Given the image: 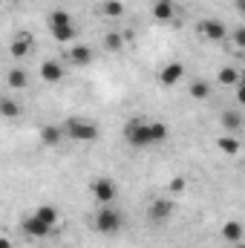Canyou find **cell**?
Returning a JSON list of instances; mask_svg holds the SVG:
<instances>
[{"instance_id": "cell-10", "label": "cell", "mask_w": 245, "mask_h": 248, "mask_svg": "<svg viewBox=\"0 0 245 248\" xmlns=\"http://www.w3.org/2000/svg\"><path fill=\"white\" fill-rule=\"evenodd\" d=\"M41 75H44L46 81H52V84H55V81H61V78H63V69H61V63H58V61H44V63H41Z\"/></svg>"}, {"instance_id": "cell-24", "label": "cell", "mask_w": 245, "mask_h": 248, "mask_svg": "<svg viewBox=\"0 0 245 248\" xmlns=\"http://www.w3.org/2000/svg\"><path fill=\"white\" fill-rule=\"evenodd\" d=\"M222 127L225 130H240V116L237 113H222Z\"/></svg>"}, {"instance_id": "cell-22", "label": "cell", "mask_w": 245, "mask_h": 248, "mask_svg": "<svg viewBox=\"0 0 245 248\" xmlns=\"http://www.w3.org/2000/svg\"><path fill=\"white\" fill-rule=\"evenodd\" d=\"M0 113H3L6 119H15V116H17L20 110H17V104H15L12 98H3V101H0Z\"/></svg>"}, {"instance_id": "cell-13", "label": "cell", "mask_w": 245, "mask_h": 248, "mask_svg": "<svg viewBox=\"0 0 245 248\" xmlns=\"http://www.w3.org/2000/svg\"><path fill=\"white\" fill-rule=\"evenodd\" d=\"M216 81H219V84H225V87L240 84V72H237L234 66H222V69H219V75H216Z\"/></svg>"}, {"instance_id": "cell-30", "label": "cell", "mask_w": 245, "mask_h": 248, "mask_svg": "<svg viewBox=\"0 0 245 248\" xmlns=\"http://www.w3.org/2000/svg\"><path fill=\"white\" fill-rule=\"evenodd\" d=\"M237 248H245V243H237Z\"/></svg>"}, {"instance_id": "cell-15", "label": "cell", "mask_w": 245, "mask_h": 248, "mask_svg": "<svg viewBox=\"0 0 245 248\" xmlns=\"http://www.w3.org/2000/svg\"><path fill=\"white\" fill-rule=\"evenodd\" d=\"M190 95H193L196 101L208 98V95H211V84H208V81H193V84H190Z\"/></svg>"}, {"instance_id": "cell-11", "label": "cell", "mask_w": 245, "mask_h": 248, "mask_svg": "<svg viewBox=\"0 0 245 248\" xmlns=\"http://www.w3.org/2000/svg\"><path fill=\"white\" fill-rule=\"evenodd\" d=\"M153 17H156V20H170V17H173V3H170V0H156Z\"/></svg>"}, {"instance_id": "cell-12", "label": "cell", "mask_w": 245, "mask_h": 248, "mask_svg": "<svg viewBox=\"0 0 245 248\" xmlns=\"http://www.w3.org/2000/svg\"><path fill=\"white\" fill-rule=\"evenodd\" d=\"M69 61L78 63V66H84V63L92 61V52H90L87 46H72V49H69Z\"/></svg>"}, {"instance_id": "cell-14", "label": "cell", "mask_w": 245, "mask_h": 248, "mask_svg": "<svg viewBox=\"0 0 245 248\" xmlns=\"http://www.w3.org/2000/svg\"><path fill=\"white\" fill-rule=\"evenodd\" d=\"M49 29H58V26H69L72 20H69V12H63V9H55L52 15H49Z\"/></svg>"}, {"instance_id": "cell-8", "label": "cell", "mask_w": 245, "mask_h": 248, "mask_svg": "<svg viewBox=\"0 0 245 248\" xmlns=\"http://www.w3.org/2000/svg\"><path fill=\"white\" fill-rule=\"evenodd\" d=\"M222 237L228 240V243H243V222H237V219H228L225 225H222Z\"/></svg>"}, {"instance_id": "cell-16", "label": "cell", "mask_w": 245, "mask_h": 248, "mask_svg": "<svg viewBox=\"0 0 245 248\" xmlns=\"http://www.w3.org/2000/svg\"><path fill=\"white\" fill-rule=\"evenodd\" d=\"M41 139H44L49 147H55V144L61 141V130H58V127H44V130H41Z\"/></svg>"}, {"instance_id": "cell-23", "label": "cell", "mask_w": 245, "mask_h": 248, "mask_svg": "<svg viewBox=\"0 0 245 248\" xmlns=\"http://www.w3.org/2000/svg\"><path fill=\"white\" fill-rule=\"evenodd\" d=\"M9 84L12 87H26V72L23 69H12L9 72Z\"/></svg>"}, {"instance_id": "cell-29", "label": "cell", "mask_w": 245, "mask_h": 248, "mask_svg": "<svg viewBox=\"0 0 245 248\" xmlns=\"http://www.w3.org/2000/svg\"><path fill=\"white\" fill-rule=\"evenodd\" d=\"M237 9H240V12L245 15V0H237Z\"/></svg>"}, {"instance_id": "cell-4", "label": "cell", "mask_w": 245, "mask_h": 248, "mask_svg": "<svg viewBox=\"0 0 245 248\" xmlns=\"http://www.w3.org/2000/svg\"><path fill=\"white\" fill-rule=\"evenodd\" d=\"M90 190H92V196H95L101 205H110V202L119 196V187H116L113 179H95V182L90 185Z\"/></svg>"}, {"instance_id": "cell-27", "label": "cell", "mask_w": 245, "mask_h": 248, "mask_svg": "<svg viewBox=\"0 0 245 248\" xmlns=\"http://www.w3.org/2000/svg\"><path fill=\"white\" fill-rule=\"evenodd\" d=\"M231 38H234V44H237L240 49H245V26H240L237 32H231Z\"/></svg>"}, {"instance_id": "cell-17", "label": "cell", "mask_w": 245, "mask_h": 248, "mask_svg": "<svg viewBox=\"0 0 245 248\" xmlns=\"http://www.w3.org/2000/svg\"><path fill=\"white\" fill-rule=\"evenodd\" d=\"M216 144H219V150H222V153H231V156L240 150V141H237V139H231V136H222Z\"/></svg>"}, {"instance_id": "cell-3", "label": "cell", "mask_w": 245, "mask_h": 248, "mask_svg": "<svg viewBox=\"0 0 245 248\" xmlns=\"http://www.w3.org/2000/svg\"><path fill=\"white\" fill-rule=\"evenodd\" d=\"M63 133L75 141H95L98 139V127L90 122H78V119H69L63 124Z\"/></svg>"}, {"instance_id": "cell-21", "label": "cell", "mask_w": 245, "mask_h": 248, "mask_svg": "<svg viewBox=\"0 0 245 248\" xmlns=\"http://www.w3.org/2000/svg\"><path fill=\"white\" fill-rule=\"evenodd\" d=\"M150 130H153V144H159V141L168 139V127L162 122H150Z\"/></svg>"}, {"instance_id": "cell-20", "label": "cell", "mask_w": 245, "mask_h": 248, "mask_svg": "<svg viewBox=\"0 0 245 248\" xmlns=\"http://www.w3.org/2000/svg\"><path fill=\"white\" fill-rule=\"evenodd\" d=\"M26 52H29V38H17L12 44V58H23Z\"/></svg>"}, {"instance_id": "cell-28", "label": "cell", "mask_w": 245, "mask_h": 248, "mask_svg": "<svg viewBox=\"0 0 245 248\" xmlns=\"http://www.w3.org/2000/svg\"><path fill=\"white\" fill-rule=\"evenodd\" d=\"M237 101H240V104H245V81L237 87Z\"/></svg>"}, {"instance_id": "cell-6", "label": "cell", "mask_w": 245, "mask_h": 248, "mask_svg": "<svg viewBox=\"0 0 245 248\" xmlns=\"http://www.w3.org/2000/svg\"><path fill=\"white\" fill-rule=\"evenodd\" d=\"M49 228H52V225H49V222H44V219H41V217H35V214L23 219V234H29V237H46V234H49Z\"/></svg>"}, {"instance_id": "cell-26", "label": "cell", "mask_w": 245, "mask_h": 248, "mask_svg": "<svg viewBox=\"0 0 245 248\" xmlns=\"http://www.w3.org/2000/svg\"><path fill=\"white\" fill-rule=\"evenodd\" d=\"M104 12H107L110 17H119L124 9H122V3H116V0H107V3H104Z\"/></svg>"}, {"instance_id": "cell-18", "label": "cell", "mask_w": 245, "mask_h": 248, "mask_svg": "<svg viewBox=\"0 0 245 248\" xmlns=\"http://www.w3.org/2000/svg\"><path fill=\"white\" fill-rule=\"evenodd\" d=\"M35 217H41V219H44V222H49V225H52V222H55V219H58V211H55V208H52V205H41V208H38V211H35Z\"/></svg>"}, {"instance_id": "cell-1", "label": "cell", "mask_w": 245, "mask_h": 248, "mask_svg": "<svg viewBox=\"0 0 245 248\" xmlns=\"http://www.w3.org/2000/svg\"><path fill=\"white\" fill-rule=\"evenodd\" d=\"M124 136H127V141H130L133 147H150V144H153V130H150V122H138V119L127 122Z\"/></svg>"}, {"instance_id": "cell-7", "label": "cell", "mask_w": 245, "mask_h": 248, "mask_svg": "<svg viewBox=\"0 0 245 248\" xmlns=\"http://www.w3.org/2000/svg\"><path fill=\"white\" fill-rule=\"evenodd\" d=\"M199 32H202L205 38H211V41H222L228 29H225L219 20H202V23H199Z\"/></svg>"}, {"instance_id": "cell-19", "label": "cell", "mask_w": 245, "mask_h": 248, "mask_svg": "<svg viewBox=\"0 0 245 248\" xmlns=\"http://www.w3.org/2000/svg\"><path fill=\"white\" fill-rule=\"evenodd\" d=\"M52 35H55V41L66 44V41L75 38V26H72V23H69V26H58V29H52Z\"/></svg>"}, {"instance_id": "cell-5", "label": "cell", "mask_w": 245, "mask_h": 248, "mask_svg": "<svg viewBox=\"0 0 245 248\" xmlns=\"http://www.w3.org/2000/svg\"><path fill=\"white\" fill-rule=\"evenodd\" d=\"M184 78V66L179 61H173V63H165L162 69H159V81L165 84V87H173V84H179Z\"/></svg>"}, {"instance_id": "cell-2", "label": "cell", "mask_w": 245, "mask_h": 248, "mask_svg": "<svg viewBox=\"0 0 245 248\" xmlns=\"http://www.w3.org/2000/svg\"><path fill=\"white\" fill-rule=\"evenodd\" d=\"M92 225H95V231H101V234H116V231L122 228V214H119L116 208H101V211L92 217Z\"/></svg>"}, {"instance_id": "cell-9", "label": "cell", "mask_w": 245, "mask_h": 248, "mask_svg": "<svg viewBox=\"0 0 245 248\" xmlns=\"http://www.w3.org/2000/svg\"><path fill=\"white\" fill-rule=\"evenodd\" d=\"M168 214H170V199H156V202L150 205V219H153V222H165Z\"/></svg>"}, {"instance_id": "cell-25", "label": "cell", "mask_w": 245, "mask_h": 248, "mask_svg": "<svg viewBox=\"0 0 245 248\" xmlns=\"http://www.w3.org/2000/svg\"><path fill=\"white\" fill-rule=\"evenodd\" d=\"M104 44H107V49H116V52H119V49L124 46V44H122V35H119V32H110Z\"/></svg>"}]
</instances>
